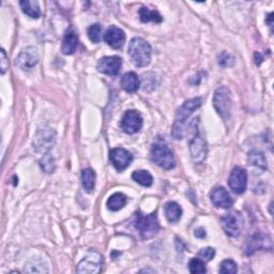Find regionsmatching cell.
<instances>
[{"mask_svg": "<svg viewBox=\"0 0 274 274\" xmlns=\"http://www.w3.org/2000/svg\"><path fill=\"white\" fill-rule=\"evenodd\" d=\"M203 104L202 98H194L186 101L177 112L176 120L171 129V135L175 139H182L185 136V127L188 118Z\"/></svg>", "mask_w": 274, "mask_h": 274, "instance_id": "1", "label": "cell"}, {"mask_svg": "<svg viewBox=\"0 0 274 274\" xmlns=\"http://www.w3.org/2000/svg\"><path fill=\"white\" fill-rule=\"evenodd\" d=\"M128 54L133 64L138 68H144L150 63L151 46L143 38L135 37L129 44Z\"/></svg>", "mask_w": 274, "mask_h": 274, "instance_id": "2", "label": "cell"}, {"mask_svg": "<svg viewBox=\"0 0 274 274\" xmlns=\"http://www.w3.org/2000/svg\"><path fill=\"white\" fill-rule=\"evenodd\" d=\"M133 225L139 232L140 237L143 239H150L154 237L160 229L159 222H157L156 213H151L145 215L140 212H136Z\"/></svg>", "mask_w": 274, "mask_h": 274, "instance_id": "3", "label": "cell"}, {"mask_svg": "<svg viewBox=\"0 0 274 274\" xmlns=\"http://www.w3.org/2000/svg\"><path fill=\"white\" fill-rule=\"evenodd\" d=\"M151 160L159 167L169 170L176 166V160L170 149L162 143H156L151 148Z\"/></svg>", "mask_w": 274, "mask_h": 274, "instance_id": "4", "label": "cell"}, {"mask_svg": "<svg viewBox=\"0 0 274 274\" xmlns=\"http://www.w3.org/2000/svg\"><path fill=\"white\" fill-rule=\"evenodd\" d=\"M213 106L224 120H228L230 118L231 98L230 91L227 87L222 86L215 90L213 96Z\"/></svg>", "mask_w": 274, "mask_h": 274, "instance_id": "5", "label": "cell"}, {"mask_svg": "<svg viewBox=\"0 0 274 274\" xmlns=\"http://www.w3.org/2000/svg\"><path fill=\"white\" fill-rule=\"evenodd\" d=\"M56 144V132L52 129H40L33 137V148L39 153L46 154Z\"/></svg>", "mask_w": 274, "mask_h": 274, "instance_id": "6", "label": "cell"}, {"mask_svg": "<svg viewBox=\"0 0 274 274\" xmlns=\"http://www.w3.org/2000/svg\"><path fill=\"white\" fill-rule=\"evenodd\" d=\"M103 257L102 255L96 252L90 251L84 258H82L79 263L77 264L76 271L78 273H89V274H96L100 273L103 267Z\"/></svg>", "mask_w": 274, "mask_h": 274, "instance_id": "7", "label": "cell"}, {"mask_svg": "<svg viewBox=\"0 0 274 274\" xmlns=\"http://www.w3.org/2000/svg\"><path fill=\"white\" fill-rule=\"evenodd\" d=\"M197 119L195 122V128L193 129L194 133L192 134L191 133V139H190V152H191V156H192V159L195 163H203L207 156V144L206 140L199 135L197 127Z\"/></svg>", "mask_w": 274, "mask_h": 274, "instance_id": "8", "label": "cell"}, {"mask_svg": "<svg viewBox=\"0 0 274 274\" xmlns=\"http://www.w3.org/2000/svg\"><path fill=\"white\" fill-rule=\"evenodd\" d=\"M39 62V54L37 48L35 47H26L22 49L15 59V64L23 71H29L38 64Z\"/></svg>", "mask_w": 274, "mask_h": 274, "instance_id": "9", "label": "cell"}, {"mask_svg": "<svg viewBox=\"0 0 274 274\" xmlns=\"http://www.w3.org/2000/svg\"><path fill=\"white\" fill-rule=\"evenodd\" d=\"M122 131L127 134H135L143 127V117L136 111H128L120 122Z\"/></svg>", "mask_w": 274, "mask_h": 274, "instance_id": "10", "label": "cell"}, {"mask_svg": "<svg viewBox=\"0 0 274 274\" xmlns=\"http://www.w3.org/2000/svg\"><path fill=\"white\" fill-rule=\"evenodd\" d=\"M228 185L234 193L236 194L244 193L247 186V173L245 169L240 167V166L234 167V169L231 170L229 175Z\"/></svg>", "mask_w": 274, "mask_h": 274, "instance_id": "11", "label": "cell"}, {"mask_svg": "<svg viewBox=\"0 0 274 274\" xmlns=\"http://www.w3.org/2000/svg\"><path fill=\"white\" fill-rule=\"evenodd\" d=\"M121 65V58H119L118 56H109L101 58L98 62L97 68L100 73H103L105 75L116 76L120 72Z\"/></svg>", "mask_w": 274, "mask_h": 274, "instance_id": "12", "label": "cell"}, {"mask_svg": "<svg viewBox=\"0 0 274 274\" xmlns=\"http://www.w3.org/2000/svg\"><path fill=\"white\" fill-rule=\"evenodd\" d=\"M242 226V219L240 215H238V213H228L222 219V227L225 234L229 237H238L241 234Z\"/></svg>", "mask_w": 274, "mask_h": 274, "instance_id": "13", "label": "cell"}, {"mask_svg": "<svg viewBox=\"0 0 274 274\" xmlns=\"http://www.w3.org/2000/svg\"><path fill=\"white\" fill-rule=\"evenodd\" d=\"M110 159L114 167L118 171L127 169L133 161L131 152L123 148H114L110 152Z\"/></svg>", "mask_w": 274, "mask_h": 274, "instance_id": "14", "label": "cell"}, {"mask_svg": "<svg viewBox=\"0 0 274 274\" xmlns=\"http://www.w3.org/2000/svg\"><path fill=\"white\" fill-rule=\"evenodd\" d=\"M210 201L211 203L218 207V208H223V209H229L234 205V201H232L231 196L227 191L222 188H215L211 191L210 193Z\"/></svg>", "mask_w": 274, "mask_h": 274, "instance_id": "15", "label": "cell"}, {"mask_svg": "<svg viewBox=\"0 0 274 274\" xmlns=\"http://www.w3.org/2000/svg\"><path fill=\"white\" fill-rule=\"evenodd\" d=\"M78 45V33L76 29L73 26H70L65 30L62 45H61V52L64 55H73L76 52V48Z\"/></svg>", "mask_w": 274, "mask_h": 274, "instance_id": "16", "label": "cell"}, {"mask_svg": "<svg viewBox=\"0 0 274 274\" xmlns=\"http://www.w3.org/2000/svg\"><path fill=\"white\" fill-rule=\"evenodd\" d=\"M104 41L112 48L119 49L123 46L124 42H126V33L118 27L111 26L105 32Z\"/></svg>", "mask_w": 274, "mask_h": 274, "instance_id": "17", "label": "cell"}, {"mask_svg": "<svg viewBox=\"0 0 274 274\" xmlns=\"http://www.w3.org/2000/svg\"><path fill=\"white\" fill-rule=\"evenodd\" d=\"M121 86L127 93H136L140 86V81L137 74L134 72H128L124 74L121 78Z\"/></svg>", "mask_w": 274, "mask_h": 274, "instance_id": "18", "label": "cell"}, {"mask_svg": "<svg viewBox=\"0 0 274 274\" xmlns=\"http://www.w3.org/2000/svg\"><path fill=\"white\" fill-rule=\"evenodd\" d=\"M164 211L166 219L168 220L169 223H177L182 217V209L181 207L175 203V202H169L164 206Z\"/></svg>", "mask_w": 274, "mask_h": 274, "instance_id": "19", "label": "cell"}, {"mask_svg": "<svg viewBox=\"0 0 274 274\" xmlns=\"http://www.w3.org/2000/svg\"><path fill=\"white\" fill-rule=\"evenodd\" d=\"M20 6L23 12L31 19H39L41 16V10L38 2H30V0H22Z\"/></svg>", "mask_w": 274, "mask_h": 274, "instance_id": "20", "label": "cell"}, {"mask_svg": "<svg viewBox=\"0 0 274 274\" xmlns=\"http://www.w3.org/2000/svg\"><path fill=\"white\" fill-rule=\"evenodd\" d=\"M127 196L122 193H115L107 199L106 206L112 211H118L127 205Z\"/></svg>", "mask_w": 274, "mask_h": 274, "instance_id": "21", "label": "cell"}, {"mask_svg": "<svg viewBox=\"0 0 274 274\" xmlns=\"http://www.w3.org/2000/svg\"><path fill=\"white\" fill-rule=\"evenodd\" d=\"M247 161L251 165L255 166V167H258V168H260L262 170H265L268 168L267 159H265L264 154L261 151L252 150L251 152H248Z\"/></svg>", "mask_w": 274, "mask_h": 274, "instance_id": "22", "label": "cell"}, {"mask_svg": "<svg viewBox=\"0 0 274 274\" xmlns=\"http://www.w3.org/2000/svg\"><path fill=\"white\" fill-rule=\"evenodd\" d=\"M81 184L87 193H91L96 187V172L91 168H85L81 171Z\"/></svg>", "mask_w": 274, "mask_h": 274, "instance_id": "23", "label": "cell"}, {"mask_svg": "<svg viewBox=\"0 0 274 274\" xmlns=\"http://www.w3.org/2000/svg\"><path fill=\"white\" fill-rule=\"evenodd\" d=\"M139 18L143 23L148 22H154V23H162L163 18L162 15L157 12L156 10H150L149 8L143 7L139 9Z\"/></svg>", "mask_w": 274, "mask_h": 274, "instance_id": "24", "label": "cell"}, {"mask_svg": "<svg viewBox=\"0 0 274 274\" xmlns=\"http://www.w3.org/2000/svg\"><path fill=\"white\" fill-rule=\"evenodd\" d=\"M132 178L135 182H137L138 185L146 188L151 187L153 184V178L151 176V173L148 170H144V169L135 170L132 173Z\"/></svg>", "mask_w": 274, "mask_h": 274, "instance_id": "25", "label": "cell"}, {"mask_svg": "<svg viewBox=\"0 0 274 274\" xmlns=\"http://www.w3.org/2000/svg\"><path fill=\"white\" fill-rule=\"evenodd\" d=\"M40 166H41V168L43 169V171H45L47 173L53 172L56 167L54 156L49 152L46 154H43V157L40 160Z\"/></svg>", "mask_w": 274, "mask_h": 274, "instance_id": "26", "label": "cell"}, {"mask_svg": "<svg viewBox=\"0 0 274 274\" xmlns=\"http://www.w3.org/2000/svg\"><path fill=\"white\" fill-rule=\"evenodd\" d=\"M88 37L93 43H99L102 38V27L100 24H94L87 30Z\"/></svg>", "mask_w": 274, "mask_h": 274, "instance_id": "27", "label": "cell"}, {"mask_svg": "<svg viewBox=\"0 0 274 274\" xmlns=\"http://www.w3.org/2000/svg\"><path fill=\"white\" fill-rule=\"evenodd\" d=\"M189 270L193 274H203L207 272V269L205 267V261L199 259L198 257L196 258L191 259L189 262Z\"/></svg>", "mask_w": 274, "mask_h": 274, "instance_id": "28", "label": "cell"}, {"mask_svg": "<svg viewBox=\"0 0 274 274\" xmlns=\"http://www.w3.org/2000/svg\"><path fill=\"white\" fill-rule=\"evenodd\" d=\"M220 272L224 274H235L238 272L237 263L231 259H225L221 263Z\"/></svg>", "mask_w": 274, "mask_h": 274, "instance_id": "29", "label": "cell"}, {"mask_svg": "<svg viewBox=\"0 0 274 274\" xmlns=\"http://www.w3.org/2000/svg\"><path fill=\"white\" fill-rule=\"evenodd\" d=\"M235 57L228 54L227 52H223L220 56H219V63L223 68H227V66H232L235 65Z\"/></svg>", "mask_w": 274, "mask_h": 274, "instance_id": "30", "label": "cell"}, {"mask_svg": "<svg viewBox=\"0 0 274 274\" xmlns=\"http://www.w3.org/2000/svg\"><path fill=\"white\" fill-rule=\"evenodd\" d=\"M264 239H265V237H261L260 235H258V236H255V237L252 239L251 244L248 245L247 252L250 253L252 250H259L260 247H263V246H264V244H262V242L270 241V238H269L268 240H265V241H264Z\"/></svg>", "mask_w": 274, "mask_h": 274, "instance_id": "31", "label": "cell"}, {"mask_svg": "<svg viewBox=\"0 0 274 274\" xmlns=\"http://www.w3.org/2000/svg\"><path fill=\"white\" fill-rule=\"evenodd\" d=\"M214 255H215V250H214V248L208 246V247H205V248H203V250L199 251L197 257H198L199 259H202L203 261L207 262V261L212 260Z\"/></svg>", "mask_w": 274, "mask_h": 274, "instance_id": "32", "label": "cell"}, {"mask_svg": "<svg viewBox=\"0 0 274 274\" xmlns=\"http://www.w3.org/2000/svg\"><path fill=\"white\" fill-rule=\"evenodd\" d=\"M9 68V61H8V57L6 51L2 49V61H0V69H2V74H5L6 71Z\"/></svg>", "mask_w": 274, "mask_h": 274, "instance_id": "33", "label": "cell"}, {"mask_svg": "<svg viewBox=\"0 0 274 274\" xmlns=\"http://www.w3.org/2000/svg\"><path fill=\"white\" fill-rule=\"evenodd\" d=\"M195 236H196L197 238H201V239L205 238V237H206V231H205V229H204V228L196 229V230H195Z\"/></svg>", "mask_w": 274, "mask_h": 274, "instance_id": "34", "label": "cell"}, {"mask_svg": "<svg viewBox=\"0 0 274 274\" xmlns=\"http://www.w3.org/2000/svg\"><path fill=\"white\" fill-rule=\"evenodd\" d=\"M255 63L257 64V65H260V63L262 62V60H263V57L260 55V53H258V52H256L255 53Z\"/></svg>", "mask_w": 274, "mask_h": 274, "instance_id": "35", "label": "cell"}]
</instances>
